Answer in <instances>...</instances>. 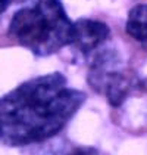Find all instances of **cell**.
<instances>
[{
  "instance_id": "6da1fadb",
  "label": "cell",
  "mask_w": 147,
  "mask_h": 155,
  "mask_svg": "<svg viewBox=\"0 0 147 155\" xmlns=\"http://www.w3.org/2000/svg\"><path fill=\"white\" fill-rule=\"evenodd\" d=\"M61 72L31 78L0 97V140L25 146L56 136L86 102Z\"/></svg>"
},
{
  "instance_id": "7a4b0ae2",
  "label": "cell",
  "mask_w": 147,
  "mask_h": 155,
  "mask_svg": "<svg viewBox=\"0 0 147 155\" xmlns=\"http://www.w3.org/2000/svg\"><path fill=\"white\" fill-rule=\"evenodd\" d=\"M9 36L36 56H50L72 45L74 22L61 0H31L11 19Z\"/></svg>"
},
{
  "instance_id": "3957f363",
  "label": "cell",
  "mask_w": 147,
  "mask_h": 155,
  "mask_svg": "<svg viewBox=\"0 0 147 155\" xmlns=\"http://www.w3.org/2000/svg\"><path fill=\"white\" fill-rule=\"evenodd\" d=\"M109 36L110 30L105 22L83 18L74 22L72 46H75V49L83 55H90L96 49L103 46Z\"/></svg>"
},
{
  "instance_id": "277c9868",
  "label": "cell",
  "mask_w": 147,
  "mask_h": 155,
  "mask_svg": "<svg viewBox=\"0 0 147 155\" xmlns=\"http://www.w3.org/2000/svg\"><path fill=\"white\" fill-rule=\"evenodd\" d=\"M127 33L147 49V3L134 6L127 19Z\"/></svg>"
},
{
  "instance_id": "5b68a950",
  "label": "cell",
  "mask_w": 147,
  "mask_h": 155,
  "mask_svg": "<svg viewBox=\"0 0 147 155\" xmlns=\"http://www.w3.org/2000/svg\"><path fill=\"white\" fill-rule=\"evenodd\" d=\"M71 155H100V154H99L96 149H93V148H83V149L74 151Z\"/></svg>"
},
{
  "instance_id": "8992f818",
  "label": "cell",
  "mask_w": 147,
  "mask_h": 155,
  "mask_svg": "<svg viewBox=\"0 0 147 155\" xmlns=\"http://www.w3.org/2000/svg\"><path fill=\"white\" fill-rule=\"evenodd\" d=\"M19 2H25V0H0V13H3L6 9H9L13 3H19Z\"/></svg>"
}]
</instances>
